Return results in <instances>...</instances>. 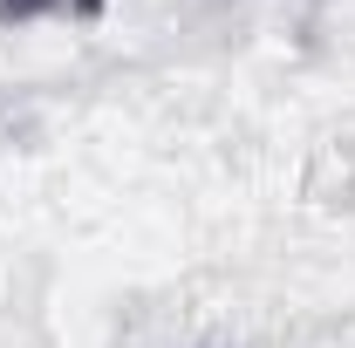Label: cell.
Segmentation results:
<instances>
[{"label": "cell", "mask_w": 355, "mask_h": 348, "mask_svg": "<svg viewBox=\"0 0 355 348\" xmlns=\"http://www.w3.org/2000/svg\"><path fill=\"white\" fill-rule=\"evenodd\" d=\"M103 0H0V28H35V21H96Z\"/></svg>", "instance_id": "6da1fadb"}]
</instances>
